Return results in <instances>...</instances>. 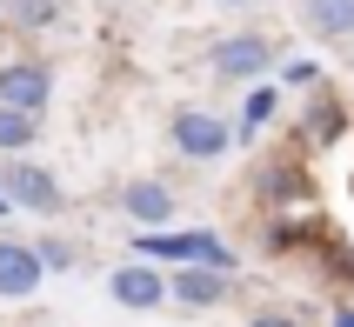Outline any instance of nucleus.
Returning <instances> with one entry per match:
<instances>
[{"mask_svg": "<svg viewBox=\"0 0 354 327\" xmlns=\"http://www.w3.org/2000/svg\"><path fill=\"white\" fill-rule=\"evenodd\" d=\"M167 140H174L187 160H221L227 154V140H234V127L221 114H201V107H180L174 120H167Z\"/></svg>", "mask_w": 354, "mask_h": 327, "instance_id": "1", "label": "nucleus"}, {"mask_svg": "<svg viewBox=\"0 0 354 327\" xmlns=\"http://www.w3.org/2000/svg\"><path fill=\"white\" fill-rule=\"evenodd\" d=\"M0 187L27 214H60V180L47 167H34V160H7V167H0Z\"/></svg>", "mask_w": 354, "mask_h": 327, "instance_id": "2", "label": "nucleus"}, {"mask_svg": "<svg viewBox=\"0 0 354 327\" xmlns=\"http://www.w3.org/2000/svg\"><path fill=\"white\" fill-rule=\"evenodd\" d=\"M268 60H274V47H268L261 34H227V40H214L207 67H214L221 80H261V74H268Z\"/></svg>", "mask_w": 354, "mask_h": 327, "instance_id": "3", "label": "nucleus"}, {"mask_svg": "<svg viewBox=\"0 0 354 327\" xmlns=\"http://www.w3.org/2000/svg\"><path fill=\"white\" fill-rule=\"evenodd\" d=\"M54 94V74L40 60H7L0 67V107H20V114H40Z\"/></svg>", "mask_w": 354, "mask_h": 327, "instance_id": "4", "label": "nucleus"}, {"mask_svg": "<svg viewBox=\"0 0 354 327\" xmlns=\"http://www.w3.org/2000/svg\"><path fill=\"white\" fill-rule=\"evenodd\" d=\"M40 254L27 241H0V301H34L40 294Z\"/></svg>", "mask_w": 354, "mask_h": 327, "instance_id": "5", "label": "nucleus"}, {"mask_svg": "<svg viewBox=\"0 0 354 327\" xmlns=\"http://www.w3.org/2000/svg\"><path fill=\"white\" fill-rule=\"evenodd\" d=\"M167 294L174 301H187V308H214V301H227V268H180V274H167Z\"/></svg>", "mask_w": 354, "mask_h": 327, "instance_id": "6", "label": "nucleus"}, {"mask_svg": "<svg viewBox=\"0 0 354 327\" xmlns=\"http://www.w3.org/2000/svg\"><path fill=\"white\" fill-rule=\"evenodd\" d=\"M120 207H127V221H140V227H167V221H174V187L134 180V187H120Z\"/></svg>", "mask_w": 354, "mask_h": 327, "instance_id": "7", "label": "nucleus"}, {"mask_svg": "<svg viewBox=\"0 0 354 327\" xmlns=\"http://www.w3.org/2000/svg\"><path fill=\"white\" fill-rule=\"evenodd\" d=\"M107 294H114L120 308H154V301H167V281H160L154 268H114Z\"/></svg>", "mask_w": 354, "mask_h": 327, "instance_id": "8", "label": "nucleus"}, {"mask_svg": "<svg viewBox=\"0 0 354 327\" xmlns=\"http://www.w3.org/2000/svg\"><path fill=\"white\" fill-rule=\"evenodd\" d=\"M301 27L315 40H348L354 34V0H301Z\"/></svg>", "mask_w": 354, "mask_h": 327, "instance_id": "9", "label": "nucleus"}, {"mask_svg": "<svg viewBox=\"0 0 354 327\" xmlns=\"http://www.w3.org/2000/svg\"><path fill=\"white\" fill-rule=\"evenodd\" d=\"M40 140V114H20V107H0V154H20Z\"/></svg>", "mask_w": 354, "mask_h": 327, "instance_id": "10", "label": "nucleus"}, {"mask_svg": "<svg viewBox=\"0 0 354 327\" xmlns=\"http://www.w3.org/2000/svg\"><path fill=\"white\" fill-rule=\"evenodd\" d=\"M7 20L27 27V34H40V27H54V20H60V7H54V0H7Z\"/></svg>", "mask_w": 354, "mask_h": 327, "instance_id": "11", "label": "nucleus"}, {"mask_svg": "<svg viewBox=\"0 0 354 327\" xmlns=\"http://www.w3.org/2000/svg\"><path fill=\"white\" fill-rule=\"evenodd\" d=\"M261 194H268V200H295V194H301V174L295 167H268V174H261Z\"/></svg>", "mask_w": 354, "mask_h": 327, "instance_id": "12", "label": "nucleus"}, {"mask_svg": "<svg viewBox=\"0 0 354 327\" xmlns=\"http://www.w3.org/2000/svg\"><path fill=\"white\" fill-rule=\"evenodd\" d=\"M40 268H60V274H67V268H74V247H67V241H40Z\"/></svg>", "mask_w": 354, "mask_h": 327, "instance_id": "13", "label": "nucleus"}, {"mask_svg": "<svg viewBox=\"0 0 354 327\" xmlns=\"http://www.w3.org/2000/svg\"><path fill=\"white\" fill-rule=\"evenodd\" d=\"M335 127H341V107H315L308 114V134L315 140H335Z\"/></svg>", "mask_w": 354, "mask_h": 327, "instance_id": "14", "label": "nucleus"}, {"mask_svg": "<svg viewBox=\"0 0 354 327\" xmlns=\"http://www.w3.org/2000/svg\"><path fill=\"white\" fill-rule=\"evenodd\" d=\"M268 107H274V94H268V87H261V94L248 100V127H261V120H268Z\"/></svg>", "mask_w": 354, "mask_h": 327, "instance_id": "15", "label": "nucleus"}, {"mask_svg": "<svg viewBox=\"0 0 354 327\" xmlns=\"http://www.w3.org/2000/svg\"><path fill=\"white\" fill-rule=\"evenodd\" d=\"M288 80H295V87H315L321 74H315V60H295V67H288Z\"/></svg>", "mask_w": 354, "mask_h": 327, "instance_id": "16", "label": "nucleus"}, {"mask_svg": "<svg viewBox=\"0 0 354 327\" xmlns=\"http://www.w3.org/2000/svg\"><path fill=\"white\" fill-rule=\"evenodd\" d=\"M248 327H301V321H295V314H254Z\"/></svg>", "mask_w": 354, "mask_h": 327, "instance_id": "17", "label": "nucleus"}, {"mask_svg": "<svg viewBox=\"0 0 354 327\" xmlns=\"http://www.w3.org/2000/svg\"><path fill=\"white\" fill-rule=\"evenodd\" d=\"M335 327H354V308H341V314H335Z\"/></svg>", "mask_w": 354, "mask_h": 327, "instance_id": "18", "label": "nucleus"}, {"mask_svg": "<svg viewBox=\"0 0 354 327\" xmlns=\"http://www.w3.org/2000/svg\"><path fill=\"white\" fill-rule=\"evenodd\" d=\"M221 7H248V0H221Z\"/></svg>", "mask_w": 354, "mask_h": 327, "instance_id": "19", "label": "nucleus"}]
</instances>
